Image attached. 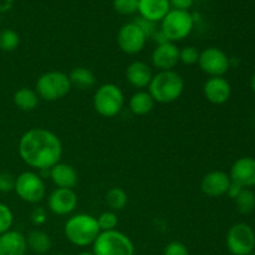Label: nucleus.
<instances>
[{"instance_id":"nucleus-1","label":"nucleus","mask_w":255,"mask_h":255,"mask_svg":"<svg viewBox=\"0 0 255 255\" xmlns=\"http://www.w3.org/2000/svg\"><path fill=\"white\" fill-rule=\"evenodd\" d=\"M17 151L25 164L45 171L60 162L62 143L59 137L49 129L31 128L20 137Z\"/></svg>"},{"instance_id":"nucleus-2","label":"nucleus","mask_w":255,"mask_h":255,"mask_svg":"<svg viewBox=\"0 0 255 255\" xmlns=\"http://www.w3.org/2000/svg\"><path fill=\"white\" fill-rule=\"evenodd\" d=\"M64 233L72 246L85 248L94 244L99 234L101 233V229L95 217L80 213L67 219L64 227Z\"/></svg>"},{"instance_id":"nucleus-3","label":"nucleus","mask_w":255,"mask_h":255,"mask_svg":"<svg viewBox=\"0 0 255 255\" xmlns=\"http://www.w3.org/2000/svg\"><path fill=\"white\" fill-rule=\"evenodd\" d=\"M184 91V80L174 70L158 71L153 75L148 85V92L158 104H172L182 96Z\"/></svg>"},{"instance_id":"nucleus-4","label":"nucleus","mask_w":255,"mask_h":255,"mask_svg":"<svg viewBox=\"0 0 255 255\" xmlns=\"http://www.w3.org/2000/svg\"><path fill=\"white\" fill-rule=\"evenodd\" d=\"M71 89L69 75L62 71H47L37 79L35 91L44 101L55 102L66 97Z\"/></svg>"},{"instance_id":"nucleus-5","label":"nucleus","mask_w":255,"mask_h":255,"mask_svg":"<svg viewBox=\"0 0 255 255\" xmlns=\"http://www.w3.org/2000/svg\"><path fill=\"white\" fill-rule=\"evenodd\" d=\"M94 255H134V244L122 232H101L92 244Z\"/></svg>"},{"instance_id":"nucleus-6","label":"nucleus","mask_w":255,"mask_h":255,"mask_svg":"<svg viewBox=\"0 0 255 255\" xmlns=\"http://www.w3.org/2000/svg\"><path fill=\"white\" fill-rule=\"evenodd\" d=\"M125 105L122 90L115 84H104L94 95V107L97 114L106 119L117 116Z\"/></svg>"},{"instance_id":"nucleus-7","label":"nucleus","mask_w":255,"mask_h":255,"mask_svg":"<svg viewBox=\"0 0 255 255\" xmlns=\"http://www.w3.org/2000/svg\"><path fill=\"white\" fill-rule=\"evenodd\" d=\"M194 26V17L188 10L171 9L162 19L161 30L168 41L176 42L186 39Z\"/></svg>"},{"instance_id":"nucleus-8","label":"nucleus","mask_w":255,"mask_h":255,"mask_svg":"<svg viewBox=\"0 0 255 255\" xmlns=\"http://www.w3.org/2000/svg\"><path fill=\"white\" fill-rule=\"evenodd\" d=\"M14 191L21 201L30 204L40 203L46 194L42 177L31 171L22 172L15 178Z\"/></svg>"},{"instance_id":"nucleus-9","label":"nucleus","mask_w":255,"mask_h":255,"mask_svg":"<svg viewBox=\"0 0 255 255\" xmlns=\"http://www.w3.org/2000/svg\"><path fill=\"white\" fill-rule=\"evenodd\" d=\"M226 243L232 255H249L255 249V232L249 224L237 223L229 228Z\"/></svg>"},{"instance_id":"nucleus-10","label":"nucleus","mask_w":255,"mask_h":255,"mask_svg":"<svg viewBox=\"0 0 255 255\" xmlns=\"http://www.w3.org/2000/svg\"><path fill=\"white\" fill-rule=\"evenodd\" d=\"M199 69L211 77L223 76L231 67V59L218 47H207L199 52Z\"/></svg>"},{"instance_id":"nucleus-11","label":"nucleus","mask_w":255,"mask_h":255,"mask_svg":"<svg viewBox=\"0 0 255 255\" xmlns=\"http://www.w3.org/2000/svg\"><path fill=\"white\" fill-rule=\"evenodd\" d=\"M147 42L146 35L133 22L125 24L117 32V45L127 55L139 54Z\"/></svg>"},{"instance_id":"nucleus-12","label":"nucleus","mask_w":255,"mask_h":255,"mask_svg":"<svg viewBox=\"0 0 255 255\" xmlns=\"http://www.w3.org/2000/svg\"><path fill=\"white\" fill-rule=\"evenodd\" d=\"M77 202L79 199L74 189L56 188L50 193L47 206L56 216H67L76 209Z\"/></svg>"},{"instance_id":"nucleus-13","label":"nucleus","mask_w":255,"mask_h":255,"mask_svg":"<svg viewBox=\"0 0 255 255\" xmlns=\"http://www.w3.org/2000/svg\"><path fill=\"white\" fill-rule=\"evenodd\" d=\"M231 181L239 184L243 188L255 186V158L242 157L233 163L231 168Z\"/></svg>"},{"instance_id":"nucleus-14","label":"nucleus","mask_w":255,"mask_h":255,"mask_svg":"<svg viewBox=\"0 0 255 255\" xmlns=\"http://www.w3.org/2000/svg\"><path fill=\"white\" fill-rule=\"evenodd\" d=\"M152 64L159 71L173 70L179 62V47L174 42L158 45L152 52Z\"/></svg>"},{"instance_id":"nucleus-15","label":"nucleus","mask_w":255,"mask_h":255,"mask_svg":"<svg viewBox=\"0 0 255 255\" xmlns=\"http://www.w3.org/2000/svg\"><path fill=\"white\" fill-rule=\"evenodd\" d=\"M231 182V177L226 172L212 171L202 178L201 189L206 196L218 198L227 194Z\"/></svg>"},{"instance_id":"nucleus-16","label":"nucleus","mask_w":255,"mask_h":255,"mask_svg":"<svg viewBox=\"0 0 255 255\" xmlns=\"http://www.w3.org/2000/svg\"><path fill=\"white\" fill-rule=\"evenodd\" d=\"M203 94L211 104L223 105L231 97L232 86L223 76L209 77L203 86Z\"/></svg>"},{"instance_id":"nucleus-17","label":"nucleus","mask_w":255,"mask_h":255,"mask_svg":"<svg viewBox=\"0 0 255 255\" xmlns=\"http://www.w3.org/2000/svg\"><path fill=\"white\" fill-rule=\"evenodd\" d=\"M49 176L51 178L52 183L57 188L74 189L77 182H79V176H77L76 169L71 164L61 163V162H59L52 168H50Z\"/></svg>"},{"instance_id":"nucleus-18","label":"nucleus","mask_w":255,"mask_h":255,"mask_svg":"<svg viewBox=\"0 0 255 255\" xmlns=\"http://www.w3.org/2000/svg\"><path fill=\"white\" fill-rule=\"evenodd\" d=\"M26 237L17 231H9L0 236V255H26Z\"/></svg>"},{"instance_id":"nucleus-19","label":"nucleus","mask_w":255,"mask_h":255,"mask_svg":"<svg viewBox=\"0 0 255 255\" xmlns=\"http://www.w3.org/2000/svg\"><path fill=\"white\" fill-rule=\"evenodd\" d=\"M153 74L152 70L146 62L143 61H133L127 66L126 69V79L131 86L136 89H144L148 87Z\"/></svg>"},{"instance_id":"nucleus-20","label":"nucleus","mask_w":255,"mask_h":255,"mask_svg":"<svg viewBox=\"0 0 255 255\" xmlns=\"http://www.w3.org/2000/svg\"><path fill=\"white\" fill-rule=\"evenodd\" d=\"M171 10L168 0H139L138 12L139 16L151 21H162L164 16Z\"/></svg>"},{"instance_id":"nucleus-21","label":"nucleus","mask_w":255,"mask_h":255,"mask_svg":"<svg viewBox=\"0 0 255 255\" xmlns=\"http://www.w3.org/2000/svg\"><path fill=\"white\" fill-rule=\"evenodd\" d=\"M154 100L148 91H137L129 97L128 107L131 112L136 116H146L153 110Z\"/></svg>"},{"instance_id":"nucleus-22","label":"nucleus","mask_w":255,"mask_h":255,"mask_svg":"<svg viewBox=\"0 0 255 255\" xmlns=\"http://www.w3.org/2000/svg\"><path fill=\"white\" fill-rule=\"evenodd\" d=\"M69 80L71 87L81 90V91L92 89L96 84V76L94 72L84 66L75 67L74 70H71V72L69 74Z\"/></svg>"},{"instance_id":"nucleus-23","label":"nucleus","mask_w":255,"mask_h":255,"mask_svg":"<svg viewBox=\"0 0 255 255\" xmlns=\"http://www.w3.org/2000/svg\"><path fill=\"white\" fill-rule=\"evenodd\" d=\"M27 249L35 254H46L52 248V241L49 234L40 229H34L26 237Z\"/></svg>"},{"instance_id":"nucleus-24","label":"nucleus","mask_w":255,"mask_h":255,"mask_svg":"<svg viewBox=\"0 0 255 255\" xmlns=\"http://www.w3.org/2000/svg\"><path fill=\"white\" fill-rule=\"evenodd\" d=\"M39 99L36 91L29 87H21L14 94V104L19 110L25 112H30L36 109L39 105Z\"/></svg>"},{"instance_id":"nucleus-25","label":"nucleus","mask_w":255,"mask_h":255,"mask_svg":"<svg viewBox=\"0 0 255 255\" xmlns=\"http://www.w3.org/2000/svg\"><path fill=\"white\" fill-rule=\"evenodd\" d=\"M106 203L114 212L122 211L128 203V196L121 187H112L106 193Z\"/></svg>"},{"instance_id":"nucleus-26","label":"nucleus","mask_w":255,"mask_h":255,"mask_svg":"<svg viewBox=\"0 0 255 255\" xmlns=\"http://www.w3.org/2000/svg\"><path fill=\"white\" fill-rule=\"evenodd\" d=\"M234 201L239 213L249 214L255 209V193L252 189L243 188Z\"/></svg>"},{"instance_id":"nucleus-27","label":"nucleus","mask_w":255,"mask_h":255,"mask_svg":"<svg viewBox=\"0 0 255 255\" xmlns=\"http://www.w3.org/2000/svg\"><path fill=\"white\" fill-rule=\"evenodd\" d=\"M20 45V36L15 30L4 29L0 31V50L11 52Z\"/></svg>"},{"instance_id":"nucleus-28","label":"nucleus","mask_w":255,"mask_h":255,"mask_svg":"<svg viewBox=\"0 0 255 255\" xmlns=\"http://www.w3.org/2000/svg\"><path fill=\"white\" fill-rule=\"evenodd\" d=\"M97 223H99L101 232L115 231L119 226V217L114 211H106L97 217Z\"/></svg>"},{"instance_id":"nucleus-29","label":"nucleus","mask_w":255,"mask_h":255,"mask_svg":"<svg viewBox=\"0 0 255 255\" xmlns=\"http://www.w3.org/2000/svg\"><path fill=\"white\" fill-rule=\"evenodd\" d=\"M12 223H14V214L11 209L6 204L0 203V236L11 231Z\"/></svg>"},{"instance_id":"nucleus-30","label":"nucleus","mask_w":255,"mask_h":255,"mask_svg":"<svg viewBox=\"0 0 255 255\" xmlns=\"http://www.w3.org/2000/svg\"><path fill=\"white\" fill-rule=\"evenodd\" d=\"M139 0H114V9L121 15H132L138 11Z\"/></svg>"},{"instance_id":"nucleus-31","label":"nucleus","mask_w":255,"mask_h":255,"mask_svg":"<svg viewBox=\"0 0 255 255\" xmlns=\"http://www.w3.org/2000/svg\"><path fill=\"white\" fill-rule=\"evenodd\" d=\"M199 51L194 46H186L183 49H179V62L184 65H194L198 64Z\"/></svg>"},{"instance_id":"nucleus-32","label":"nucleus","mask_w":255,"mask_h":255,"mask_svg":"<svg viewBox=\"0 0 255 255\" xmlns=\"http://www.w3.org/2000/svg\"><path fill=\"white\" fill-rule=\"evenodd\" d=\"M132 22H133V24H136L137 26L142 30V32L146 35L147 39H151V37L153 36L154 32L158 30L157 29V22L151 21V20H147L142 16L136 17V19H134Z\"/></svg>"},{"instance_id":"nucleus-33","label":"nucleus","mask_w":255,"mask_h":255,"mask_svg":"<svg viewBox=\"0 0 255 255\" xmlns=\"http://www.w3.org/2000/svg\"><path fill=\"white\" fill-rule=\"evenodd\" d=\"M163 255H189V251L184 243L173 241L164 247Z\"/></svg>"},{"instance_id":"nucleus-34","label":"nucleus","mask_w":255,"mask_h":255,"mask_svg":"<svg viewBox=\"0 0 255 255\" xmlns=\"http://www.w3.org/2000/svg\"><path fill=\"white\" fill-rule=\"evenodd\" d=\"M15 178L11 173L7 172H0V192L1 193H9L15 188Z\"/></svg>"},{"instance_id":"nucleus-35","label":"nucleus","mask_w":255,"mask_h":255,"mask_svg":"<svg viewBox=\"0 0 255 255\" xmlns=\"http://www.w3.org/2000/svg\"><path fill=\"white\" fill-rule=\"evenodd\" d=\"M47 213L42 207H36L31 212V222L35 227H41L46 223Z\"/></svg>"},{"instance_id":"nucleus-36","label":"nucleus","mask_w":255,"mask_h":255,"mask_svg":"<svg viewBox=\"0 0 255 255\" xmlns=\"http://www.w3.org/2000/svg\"><path fill=\"white\" fill-rule=\"evenodd\" d=\"M171 9L188 10L193 5V0H168Z\"/></svg>"},{"instance_id":"nucleus-37","label":"nucleus","mask_w":255,"mask_h":255,"mask_svg":"<svg viewBox=\"0 0 255 255\" xmlns=\"http://www.w3.org/2000/svg\"><path fill=\"white\" fill-rule=\"evenodd\" d=\"M242 191H243V187L234 183V182H231V186H229L228 191H227V194H228L232 199H236Z\"/></svg>"},{"instance_id":"nucleus-38","label":"nucleus","mask_w":255,"mask_h":255,"mask_svg":"<svg viewBox=\"0 0 255 255\" xmlns=\"http://www.w3.org/2000/svg\"><path fill=\"white\" fill-rule=\"evenodd\" d=\"M151 39L153 40L154 42H156V44H157V46H158V45H163V44H167V42H171V41H168V39H167V36H166V35H164L163 32H162V30H161V29H158V30H157V31L154 32V34H153V36H152Z\"/></svg>"},{"instance_id":"nucleus-39","label":"nucleus","mask_w":255,"mask_h":255,"mask_svg":"<svg viewBox=\"0 0 255 255\" xmlns=\"http://www.w3.org/2000/svg\"><path fill=\"white\" fill-rule=\"evenodd\" d=\"M251 86H252V90L255 92V72L253 75V77H252V81H251Z\"/></svg>"},{"instance_id":"nucleus-40","label":"nucleus","mask_w":255,"mask_h":255,"mask_svg":"<svg viewBox=\"0 0 255 255\" xmlns=\"http://www.w3.org/2000/svg\"><path fill=\"white\" fill-rule=\"evenodd\" d=\"M77 255H94L92 252H81V253H79Z\"/></svg>"},{"instance_id":"nucleus-41","label":"nucleus","mask_w":255,"mask_h":255,"mask_svg":"<svg viewBox=\"0 0 255 255\" xmlns=\"http://www.w3.org/2000/svg\"><path fill=\"white\" fill-rule=\"evenodd\" d=\"M249 255H255V252H253V253H252V254H249Z\"/></svg>"},{"instance_id":"nucleus-42","label":"nucleus","mask_w":255,"mask_h":255,"mask_svg":"<svg viewBox=\"0 0 255 255\" xmlns=\"http://www.w3.org/2000/svg\"><path fill=\"white\" fill-rule=\"evenodd\" d=\"M55 255H65V254H61V253H60V254H55Z\"/></svg>"}]
</instances>
